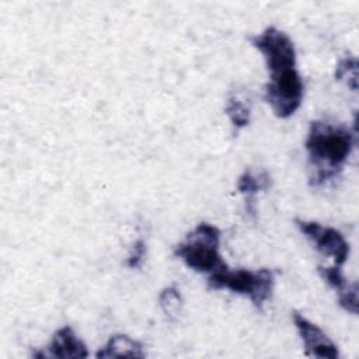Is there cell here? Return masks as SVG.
I'll return each instance as SVG.
<instances>
[{"mask_svg": "<svg viewBox=\"0 0 359 359\" xmlns=\"http://www.w3.org/2000/svg\"><path fill=\"white\" fill-rule=\"evenodd\" d=\"M144 254H146V244L143 243V240H137L135 241L129 255H128V266L129 268H139L143 258H144Z\"/></svg>", "mask_w": 359, "mask_h": 359, "instance_id": "obj_14", "label": "cell"}, {"mask_svg": "<svg viewBox=\"0 0 359 359\" xmlns=\"http://www.w3.org/2000/svg\"><path fill=\"white\" fill-rule=\"evenodd\" d=\"M272 180L266 171L252 174L251 171H244L237 181V191L245 196V209L250 215H254V196L259 191H266L271 188Z\"/></svg>", "mask_w": 359, "mask_h": 359, "instance_id": "obj_10", "label": "cell"}, {"mask_svg": "<svg viewBox=\"0 0 359 359\" xmlns=\"http://www.w3.org/2000/svg\"><path fill=\"white\" fill-rule=\"evenodd\" d=\"M158 303H160V307H161L163 313L170 320H174V318L178 317L180 311H181L182 296H181L180 290L175 286H168V287H164L160 292Z\"/></svg>", "mask_w": 359, "mask_h": 359, "instance_id": "obj_11", "label": "cell"}, {"mask_svg": "<svg viewBox=\"0 0 359 359\" xmlns=\"http://www.w3.org/2000/svg\"><path fill=\"white\" fill-rule=\"evenodd\" d=\"M146 352L143 345L130 338L129 335L116 334L112 335L108 342L95 353L98 359H111V358H144Z\"/></svg>", "mask_w": 359, "mask_h": 359, "instance_id": "obj_9", "label": "cell"}, {"mask_svg": "<svg viewBox=\"0 0 359 359\" xmlns=\"http://www.w3.org/2000/svg\"><path fill=\"white\" fill-rule=\"evenodd\" d=\"M224 112L236 129H241L250 123V108L237 97L229 98Z\"/></svg>", "mask_w": 359, "mask_h": 359, "instance_id": "obj_12", "label": "cell"}, {"mask_svg": "<svg viewBox=\"0 0 359 359\" xmlns=\"http://www.w3.org/2000/svg\"><path fill=\"white\" fill-rule=\"evenodd\" d=\"M293 323L303 341L306 355L321 359H337L339 356L338 346L318 325L313 324L297 311H293Z\"/></svg>", "mask_w": 359, "mask_h": 359, "instance_id": "obj_6", "label": "cell"}, {"mask_svg": "<svg viewBox=\"0 0 359 359\" xmlns=\"http://www.w3.org/2000/svg\"><path fill=\"white\" fill-rule=\"evenodd\" d=\"M294 223L299 230L314 244L317 251L334 259V265L342 266L348 261L349 244L342 233H339L337 229L323 226L311 220L296 219Z\"/></svg>", "mask_w": 359, "mask_h": 359, "instance_id": "obj_5", "label": "cell"}, {"mask_svg": "<svg viewBox=\"0 0 359 359\" xmlns=\"http://www.w3.org/2000/svg\"><path fill=\"white\" fill-rule=\"evenodd\" d=\"M275 276L268 268L258 271L250 269H230L227 265L208 278V286L215 290L229 289L233 293L248 296L257 309L271 297L273 290Z\"/></svg>", "mask_w": 359, "mask_h": 359, "instance_id": "obj_4", "label": "cell"}, {"mask_svg": "<svg viewBox=\"0 0 359 359\" xmlns=\"http://www.w3.org/2000/svg\"><path fill=\"white\" fill-rule=\"evenodd\" d=\"M34 358H59V359H84L88 358L86 344L74 334L73 328L65 325L59 328L50 342L42 351L32 352Z\"/></svg>", "mask_w": 359, "mask_h": 359, "instance_id": "obj_7", "label": "cell"}, {"mask_svg": "<svg viewBox=\"0 0 359 359\" xmlns=\"http://www.w3.org/2000/svg\"><path fill=\"white\" fill-rule=\"evenodd\" d=\"M349 79L352 80V84L358 87V60L355 56L341 59L335 67V80H345L348 84Z\"/></svg>", "mask_w": 359, "mask_h": 359, "instance_id": "obj_13", "label": "cell"}, {"mask_svg": "<svg viewBox=\"0 0 359 359\" xmlns=\"http://www.w3.org/2000/svg\"><path fill=\"white\" fill-rule=\"evenodd\" d=\"M220 237L222 233L216 226L202 222L177 244L174 255L188 268L210 275L226 266L219 254Z\"/></svg>", "mask_w": 359, "mask_h": 359, "instance_id": "obj_3", "label": "cell"}, {"mask_svg": "<svg viewBox=\"0 0 359 359\" xmlns=\"http://www.w3.org/2000/svg\"><path fill=\"white\" fill-rule=\"evenodd\" d=\"M258 49L269 70V81L265 84V101L272 112L286 119L302 105L304 84L296 69V49L290 36L276 27H266L261 34L250 38Z\"/></svg>", "mask_w": 359, "mask_h": 359, "instance_id": "obj_1", "label": "cell"}, {"mask_svg": "<svg viewBox=\"0 0 359 359\" xmlns=\"http://www.w3.org/2000/svg\"><path fill=\"white\" fill-rule=\"evenodd\" d=\"M318 273L330 287L337 290L338 304L344 310L352 314H356L358 313V285L355 282L353 283L346 282L341 266H337V265L318 266Z\"/></svg>", "mask_w": 359, "mask_h": 359, "instance_id": "obj_8", "label": "cell"}, {"mask_svg": "<svg viewBox=\"0 0 359 359\" xmlns=\"http://www.w3.org/2000/svg\"><path fill=\"white\" fill-rule=\"evenodd\" d=\"M356 142V130L327 119L310 122L304 149L307 151L309 182L313 187L327 184L339 175Z\"/></svg>", "mask_w": 359, "mask_h": 359, "instance_id": "obj_2", "label": "cell"}]
</instances>
